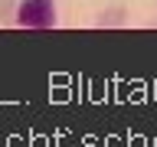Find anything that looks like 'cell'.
<instances>
[{
    "mask_svg": "<svg viewBox=\"0 0 157 147\" xmlns=\"http://www.w3.org/2000/svg\"><path fill=\"white\" fill-rule=\"evenodd\" d=\"M56 20V0H20L17 7V26L23 29H52Z\"/></svg>",
    "mask_w": 157,
    "mask_h": 147,
    "instance_id": "obj_1",
    "label": "cell"
},
{
    "mask_svg": "<svg viewBox=\"0 0 157 147\" xmlns=\"http://www.w3.org/2000/svg\"><path fill=\"white\" fill-rule=\"evenodd\" d=\"M128 13H131V10H128L124 3H111V7H105L95 17V26L98 29H121L128 23Z\"/></svg>",
    "mask_w": 157,
    "mask_h": 147,
    "instance_id": "obj_2",
    "label": "cell"
},
{
    "mask_svg": "<svg viewBox=\"0 0 157 147\" xmlns=\"http://www.w3.org/2000/svg\"><path fill=\"white\" fill-rule=\"evenodd\" d=\"M20 0H0V23H17Z\"/></svg>",
    "mask_w": 157,
    "mask_h": 147,
    "instance_id": "obj_3",
    "label": "cell"
},
{
    "mask_svg": "<svg viewBox=\"0 0 157 147\" xmlns=\"http://www.w3.org/2000/svg\"><path fill=\"white\" fill-rule=\"evenodd\" d=\"M151 26H157V13H154V20H151Z\"/></svg>",
    "mask_w": 157,
    "mask_h": 147,
    "instance_id": "obj_4",
    "label": "cell"
}]
</instances>
